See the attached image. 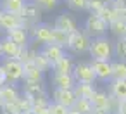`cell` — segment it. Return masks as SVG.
I'll return each instance as SVG.
<instances>
[{
    "instance_id": "obj_1",
    "label": "cell",
    "mask_w": 126,
    "mask_h": 114,
    "mask_svg": "<svg viewBox=\"0 0 126 114\" xmlns=\"http://www.w3.org/2000/svg\"><path fill=\"white\" fill-rule=\"evenodd\" d=\"M88 57L93 61H114V40H110L109 36L92 38Z\"/></svg>"
},
{
    "instance_id": "obj_2",
    "label": "cell",
    "mask_w": 126,
    "mask_h": 114,
    "mask_svg": "<svg viewBox=\"0 0 126 114\" xmlns=\"http://www.w3.org/2000/svg\"><path fill=\"white\" fill-rule=\"evenodd\" d=\"M90 45H92V36L83 28H79L78 31L69 35V43L66 50L74 57H81V55H88Z\"/></svg>"
},
{
    "instance_id": "obj_3",
    "label": "cell",
    "mask_w": 126,
    "mask_h": 114,
    "mask_svg": "<svg viewBox=\"0 0 126 114\" xmlns=\"http://www.w3.org/2000/svg\"><path fill=\"white\" fill-rule=\"evenodd\" d=\"M83 30L92 38H98V36H107L109 35V24L98 14H86L85 21H83Z\"/></svg>"
},
{
    "instance_id": "obj_4",
    "label": "cell",
    "mask_w": 126,
    "mask_h": 114,
    "mask_svg": "<svg viewBox=\"0 0 126 114\" xmlns=\"http://www.w3.org/2000/svg\"><path fill=\"white\" fill-rule=\"evenodd\" d=\"M2 67L7 74V81L12 85H21L24 81V64L19 59H4Z\"/></svg>"
},
{
    "instance_id": "obj_5",
    "label": "cell",
    "mask_w": 126,
    "mask_h": 114,
    "mask_svg": "<svg viewBox=\"0 0 126 114\" xmlns=\"http://www.w3.org/2000/svg\"><path fill=\"white\" fill-rule=\"evenodd\" d=\"M30 30V35H31V40L38 42L40 45H47V43H54V26L52 24H47V23H38Z\"/></svg>"
},
{
    "instance_id": "obj_6",
    "label": "cell",
    "mask_w": 126,
    "mask_h": 114,
    "mask_svg": "<svg viewBox=\"0 0 126 114\" xmlns=\"http://www.w3.org/2000/svg\"><path fill=\"white\" fill-rule=\"evenodd\" d=\"M73 76H74L76 83H95L97 81L90 61H76Z\"/></svg>"
},
{
    "instance_id": "obj_7",
    "label": "cell",
    "mask_w": 126,
    "mask_h": 114,
    "mask_svg": "<svg viewBox=\"0 0 126 114\" xmlns=\"http://www.w3.org/2000/svg\"><path fill=\"white\" fill-rule=\"evenodd\" d=\"M42 16H43V11L35 4V2H26L23 12H21V19H23V24L26 28H31L38 23H42Z\"/></svg>"
},
{
    "instance_id": "obj_8",
    "label": "cell",
    "mask_w": 126,
    "mask_h": 114,
    "mask_svg": "<svg viewBox=\"0 0 126 114\" xmlns=\"http://www.w3.org/2000/svg\"><path fill=\"white\" fill-rule=\"evenodd\" d=\"M52 26L57 28V30H62V31H66L69 35L79 30V23H78V19H76V16L73 12H61L54 19V24Z\"/></svg>"
},
{
    "instance_id": "obj_9",
    "label": "cell",
    "mask_w": 126,
    "mask_h": 114,
    "mask_svg": "<svg viewBox=\"0 0 126 114\" xmlns=\"http://www.w3.org/2000/svg\"><path fill=\"white\" fill-rule=\"evenodd\" d=\"M90 64L93 67L95 78L100 83H109L112 80V61H93L90 59Z\"/></svg>"
},
{
    "instance_id": "obj_10",
    "label": "cell",
    "mask_w": 126,
    "mask_h": 114,
    "mask_svg": "<svg viewBox=\"0 0 126 114\" xmlns=\"http://www.w3.org/2000/svg\"><path fill=\"white\" fill-rule=\"evenodd\" d=\"M5 36L11 38L19 49H28L31 43V35H30V30L26 26H19L16 30H11L5 33Z\"/></svg>"
},
{
    "instance_id": "obj_11",
    "label": "cell",
    "mask_w": 126,
    "mask_h": 114,
    "mask_svg": "<svg viewBox=\"0 0 126 114\" xmlns=\"http://www.w3.org/2000/svg\"><path fill=\"white\" fill-rule=\"evenodd\" d=\"M50 100L52 102H57L61 105H66V107H73L74 102H76V95L73 90H62V88H52L50 92Z\"/></svg>"
},
{
    "instance_id": "obj_12",
    "label": "cell",
    "mask_w": 126,
    "mask_h": 114,
    "mask_svg": "<svg viewBox=\"0 0 126 114\" xmlns=\"http://www.w3.org/2000/svg\"><path fill=\"white\" fill-rule=\"evenodd\" d=\"M19 26H24L23 24V19H21V14H11V12H5V11H0V31H11V30H16Z\"/></svg>"
},
{
    "instance_id": "obj_13",
    "label": "cell",
    "mask_w": 126,
    "mask_h": 114,
    "mask_svg": "<svg viewBox=\"0 0 126 114\" xmlns=\"http://www.w3.org/2000/svg\"><path fill=\"white\" fill-rule=\"evenodd\" d=\"M24 49H19L11 38H7L5 35L0 38V52H2L4 59H21Z\"/></svg>"
},
{
    "instance_id": "obj_14",
    "label": "cell",
    "mask_w": 126,
    "mask_h": 114,
    "mask_svg": "<svg viewBox=\"0 0 126 114\" xmlns=\"http://www.w3.org/2000/svg\"><path fill=\"white\" fill-rule=\"evenodd\" d=\"M23 93L28 95L30 98H35V97H40V95H47L48 90L45 86V81H30V80H24L23 83Z\"/></svg>"
},
{
    "instance_id": "obj_15",
    "label": "cell",
    "mask_w": 126,
    "mask_h": 114,
    "mask_svg": "<svg viewBox=\"0 0 126 114\" xmlns=\"http://www.w3.org/2000/svg\"><path fill=\"white\" fill-rule=\"evenodd\" d=\"M50 85L52 88H62V90H73L76 85V80L73 74H61V73H52L50 74Z\"/></svg>"
},
{
    "instance_id": "obj_16",
    "label": "cell",
    "mask_w": 126,
    "mask_h": 114,
    "mask_svg": "<svg viewBox=\"0 0 126 114\" xmlns=\"http://www.w3.org/2000/svg\"><path fill=\"white\" fill-rule=\"evenodd\" d=\"M74 66H76V59L74 55H71L69 52L61 57L54 66H52V73H61V74H73L74 71Z\"/></svg>"
},
{
    "instance_id": "obj_17",
    "label": "cell",
    "mask_w": 126,
    "mask_h": 114,
    "mask_svg": "<svg viewBox=\"0 0 126 114\" xmlns=\"http://www.w3.org/2000/svg\"><path fill=\"white\" fill-rule=\"evenodd\" d=\"M42 54L50 61V64L54 66L61 57H64L66 54H67V50L64 49V47H61V45H57V43H47V45H42Z\"/></svg>"
},
{
    "instance_id": "obj_18",
    "label": "cell",
    "mask_w": 126,
    "mask_h": 114,
    "mask_svg": "<svg viewBox=\"0 0 126 114\" xmlns=\"http://www.w3.org/2000/svg\"><path fill=\"white\" fill-rule=\"evenodd\" d=\"M23 95V90L17 86V85H12V83H7L4 86H0V98L4 100V104H12V102H17Z\"/></svg>"
},
{
    "instance_id": "obj_19",
    "label": "cell",
    "mask_w": 126,
    "mask_h": 114,
    "mask_svg": "<svg viewBox=\"0 0 126 114\" xmlns=\"http://www.w3.org/2000/svg\"><path fill=\"white\" fill-rule=\"evenodd\" d=\"M107 92L117 100H126V80H110L107 83Z\"/></svg>"
},
{
    "instance_id": "obj_20",
    "label": "cell",
    "mask_w": 126,
    "mask_h": 114,
    "mask_svg": "<svg viewBox=\"0 0 126 114\" xmlns=\"http://www.w3.org/2000/svg\"><path fill=\"white\" fill-rule=\"evenodd\" d=\"M90 102H92L93 109H105V111H109L110 95H109V92H107V90L97 88V90H95V93H93V97L90 98Z\"/></svg>"
},
{
    "instance_id": "obj_21",
    "label": "cell",
    "mask_w": 126,
    "mask_h": 114,
    "mask_svg": "<svg viewBox=\"0 0 126 114\" xmlns=\"http://www.w3.org/2000/svg\"><path fill=\"white\" fill-rule=\"evenodd\" d=\"M26 5V0H0V11L11 14H21Z\"/></svg>"
},
{
    "instance_id": "obj_22",
    "label": "cell",
    "mask_w": 126,
    "mask_h": 114,
    "mask_svg": "<svg viewBox=\"0 0 126 114\" xmlns=\"http://www.w3.org/2000/svg\"><path fill=\"white\" fill-rule=\"evenodd\" d=\"M95 90H97V86L93 83H76L74 88H73L76 98H88V100L93 97Z\"/></svg>"
},
{
    "instance_id": "obj_23",
    "label": "cell",
    "mask_w": 126,
    "mask_h": 114,
    "mask_svg": "<svg viewBox=\"0 0 126 114\" xmlns=\"http://www.w3.org/2000/svg\"><path fill=\"white\" fill-rule=\"evenodd\" d=\"M43 78H45V73L35 62L24 64V80H30V81H43Z\"/></svg>"
},
{
    "instance_id": "obj_24",
    "label": "cell",
    "mask_w": 126,
    "mask_h": 114,
    "mask_svg": "<svg viewBox=\"0 0 126 114\" xmlns=\"http://www.w3.org/2000/svg\"><path fill=\"white\" fill-rule=\"evenodd\" d=\"M109 35H112L116 40L117 38H126V21L116 19L109 24Z\"/></svg>"
},
{
    "instance_id": "obj_25",
    "label": "cell",
    "mask_w": 126,
    "mask_h": 114,
    "mask_svg": "<svg viewBox=\"0 0 126 114\" xmlns=\"http://www.w3.org/2000/svg\"><path fill=\"white\" fill-rule=\"evenodd\" d=\"M112 80H126V62L114 59L112 61Z\"/></svg>"
},
{
    "instance_id": "obj_26",
    "label": "cell",
    "mask_w": 126,
    "mask_h": 114,
    "mask_svg": "<svg viewBox=\"0 0 126 114\" xmlns=\"http://www.w3.org/2000/svg\"><path fill=\"white\" fill-rule=\"evenodd\" d=\"M71 109H74L79 114H92L93 112V105H92V102L88 98H76V102H74V105Z\"/></svg>"
},
{
    "instance_id": "obj_27",
    "label": "cell",
    "mask_w": 126,
    "mask_h": 114,
    "mask_svg": "<svg viewBox=\"0 0 126 114\" xmlns=\"http://www.w3.org/2000/svg\"><path fill=\"white\" fill-rule=\"evenodd\" d=\"M114 59L126 62V38L114 40Z\"/></svg>"
},
{
    "instance_id": "obj_28",
    "label": "cell",
    "mask_w": 126,
    "mask_h": 114,
    "mask_svg": "<svg viewBox=\"0 0 126 114\" xmlns=\"http://www.w3.org/2000/svg\"><path fill=\"white\" fill-rule=\"evenodd\" d=\"M98 16H100L107 24H110L112 21L119 19V17H117V9H116V7H112V5H109V4H107V5L98 12Z\"/></svg>"
},
{
    "instance_id": "obj_29",
    "label": "cell",
    "mask_w": 126,
    "mask_h": 114,
    "mask_svg": "<svg viewBox=\"0 0 126 114\" xmlns=\"http://www.w3.org/2000/svg\"><path fill=\"white\" fill-rule=\"evenodd\" d=\"M64 4L71 12H86L88 0H64Z\"/></svg>"
},
{
    "instance_id": "obj_30",
    "label": "cell",
    "mask_w": 126,
    "mask_h": 114,
    "mask_svg": "<svg viewBox=\"0 0 126 114\" xmlns=\"http://www.w3.org/2000/svg\"><path fill=\"white\" fill-rule=\"evenodd\" d=\"M33 62H35V64H36V66H38L43 73L52 71V64H50V61H48V59L42 54V50H38V54L35 55V61H33Z\"/></svg>"
},
{
    "instance_id": "obj_31",
    "label": "cell",
    "mask_w": 126,
    "mask_h": 114,
    "mask_svg": "<svg viewBox=\"0 0 126 114\" xmlns=\"http://www.w3.org/2000/svg\"><path fill=\"white\" fill-rule=\"evenodd\" d=\"M33 2L43 11V12H50V11H55L61 4V0H33Z\"/></svg>"
},
{
    "instance_id": "obj_32",
    "label": "cell",
    "mask_w": 126,
    "mask_h": 114,
    "mask_svg": "<svg viewBox=\"0 0 126 114\" xmlns=\"http://www.w3.org/2000/svg\"><path fill=\"white\" fill-rule=\"evenodd\" d=\"M54 43H57V45H61V47L67 49V43H69V33H66V31H62V30L54 28Z\"/></svg>"
},
{
    "instance_id": "obj_33",
    "label": "cell",
    "mask_w": 126,
    "mask_h": 114,
    "mask_svg": "<svg viewBox=\"0 0 126 114\" xmlns=\"http://www.w3.org/2000/svg\"><path fill=\"white\" fill-rule=\"evenodd\" d=\"M105 5H107V0H88L86 12H88V14H98Z\"/></svg>"
},
{
    "instance_id": "obj_34",
    "label": "cell",
    "mask_w": 126,
    "mask_h": 114,
    "mask_svg": "<svg viewBox=\"0 0 126 114\" xmlns=\"http://www.w3.org/2000/svg\"><path fill=\"white\" fill-rule=\"evenodd\" d=\"M17 107H19V111H21V114H24V112H30L31 109H33V100L28 97V95H21V98L17 100Z\"/></svg>"
},
{
    "instance_id": "obj_35",
    "label": "cell",
    "mask_w": 126,
    "mask_h": 114,
    "mask_svg": "<svg viewBox=\"0 0 126 114\" xmlns=\"http://www.w3.org/2000/svg\"><path fill=\"white\" fill-rule=\"evenodd\" d=\"M48 111H50V114H69L71 109L66 107V105H61V104H57V102H50Z\"/></svg>"
},
{
    "instance_id": "obj_36",
    "label": "cell",
    "mask_w": 126,
    "mask_h": 114,
    "mask_svg": "<svg viewBox=\"0 0 126 114\" xmlns=\"http://www.w3.org/2000/svg\"><path fill=\"white\" fill-rule=\"evenodd\" d=\"M0 112L4 114H21L19 107H17V102H12V104H4L0 107Z\"/></svg>"
},
{
    "instance_id": "obj_37",
    "label": "cell",
    "mask_w": 126,
    "mask_h": 114,
    "mask_svg": "<svg viewBox=\"0 0 126 114\" xmlns=\"http://www.w3.org/2000/svg\"><path fill=\"white\" fill-rule=\"evenodd\" d=\"M48 105H50V104H48ZM48 105H33L31 112H33V114H50Z\"/></svg>"
},
{
    "instance_id": "obj_38",
    "label": "cell",
    "mask_w": 126,
    "mask_h": 114,
    "mask_svg": "<svg viewBox=\"0 0 126 114\" xmlns=\"http://www.w3.org/2000/svg\"><path fill=\"white\" fill-rule=\"evenodd\" d=\"M107 4L112 5V7H121V5L126 4V0H107Z\"/></svg>"
},
{
    "instance_id": "obj_39",
    "label": "cell",
    "mask_w": 126,
    "mask_h": 114,
    "mask_svg": "<svg viewBox=\"0 0 126 114\" xmlns=\"http://www.w3.org/2000/svg\"><path fill=\"white\" fill-rule=\"evenodd\" d=\"M117 112H123V114H126V100H119V107H117Z\"/></svg>"
},
{
    "instance_id": "obj_40",
    "label": "cell",
    "mask_w": 126,
    "mask_h": 114,
    "mask_svg": "<svg viewBox=\"0 0 126 114\" xmlns=\"http://www.w3.org/2000/svg\"><path fill=\"white\" fill-rule=\"evenodd\" d=\"M92 114H110L109 111H105V109H93V112Z\"/></svg>"
},
{
    "instance_id": "obj_41",
    "label": "cell",
    "mask_w": 126,
    "mask_h": 114,
    "mask_svg": "<svg viewBox=\"0 0 126 114\" xmlns=\"http://www.w3.org/2000/svg\"><path fill=\"white\" fill-rule=\"evenodd\" d=\"M69 114H79V112H76L74 109H71V111H69Z\"/></svg>"
},
{
    "instance_id": "obj_42",
    "label": "cell",
    "mask_w": 126,
    "mask_h": 114,
    "mask_svg": "<svg viewBox=\"0 0 126 114\" xmlns=\"http://www.w3.org/2000/svg\"><path fill=\"white\" fill-rule=\"evenodd\" d=\"M4 61V55H2V52H0V62H2Z\"/></svg>"
},
{
    "instance_id": "obj_43",
    "label": "cell",
    "mask_w": 126,
    "mask_h": 114,
    "mask_svg": "<svg viewBox=\"0 0 126 114\" xmlns=\"http://www.w3.org/2000/svg\"><path fill=\"white\" fill-rule=\"evenodd\" d=\"M4 35H5V33H4V31H0V38H2V36H4Z\"/></svg>"
},
{
    "instance_id": "obj_44",
    "label": "cell",
    "mask_w": 126,
    "mask_h": 114,
    "mask_svg": "<svg viewBox=\"0 0 126 114\" xmlns=\"http://www.w3.org/2000/svg\"><path fill=\"white\" fill-rule=\"evenodd\" d=\"M24 114H33V112H31V111H30V112H24Z\"/></svg>"
},
{
    "instance_id": "obj_45",
    "label": "cell",
    "mask_w": 126,
    "mask_h": 114,
    "mask_svg": "<svg viewBox=\"0 0 126 114\" xmlns=\"http://www.w3.org/2000/svg\"><path fill=\"white\" fill-rule=\"evenodd\" d=\"M114 114H123V112H114Z\"/></svg>"
},
{
    "instance_id": "obj_46",
    "label": "cell",
    "mask_w": 126,
    "mask_h": 114,
    "mask_svg": "<svg viewBox=\"0 0 126 114\" xmlns=\"http://www.w3.org/2000/svg\"><path fill=\"white\" fill-rule=\"evenodd\" d=\"M26 2H33V0H26Z\"/></svg>"
},
{
    "instance_id": "obj_47",
    "label": "cell",
    "mask_w": 126,
    "mask_h": 114,
    "mask_svg": "<svg viewBox=\"0 0 126 114\" xmlns=\"http://www.w3.org/2000/svg\"><path fill=\"white\" fill-rule=\"evenodd\" d=\"M0 114H4V112H0Z\"/></svg>"
}]
</instances>
